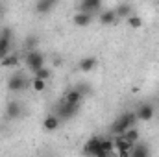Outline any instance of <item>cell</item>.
<instances>
[{
    "instance_id": "1",
    "label": "cell",
    "mask_w": 159,
    "mask_h": 157,
    "mask_svg": "<svg viewBox=\"0 0 159 157\" xmlns=\"http://www.w3.org/2000/svg\"><path fill=\"white\" fill-rule=\"evenodd\" d=\"M135 113H131V111H126V113H122L113 124H111V133L113 135H122L128 128H131V126H135Z\"/></svg>"
},
{
    "instance_id": "2",
    "label": "cell",
    "mask_w": 159,
    "mask_h": 157,
    "mask_svg": "<svg viewBox=\"0 0 159 157\" xmlns=\"http://www.w3.org/2000/svg\"><path fill=\"white\" fill-rule=\"evenodd\" d=\"M83 152L87 155H94V157H107V154L102 150V137H91L85 142Z\"/></svg>"
},
{
    "instance_id": "3",
    "label": "cell",
    "mask_w": 159,
    "mask_h": 157,
    "mask_svg": "<svg viewBox=\"0 0 159 157\" xmlns=\"http://www.w3.org/2000/svg\"><path fill=\"white\" fill-rule=\"evenodd\" d=\"M24 61H26V65H28V69L32 72H35V70H39L41 67H44V56L41 54L39 50H35V48L34 50H28Z\"/></svg>"
},
{
    "instance_id": "4",
    "label": "cell",
    "mask_w": 159,
    "mask_h": 157,
    "mask_svg": "<svg viewBox=\"0 0 159 157\" xmlns=\"http://www.w3.org/2000/svg\"><path fill=\"white\" fill-rule=\"evenodd\" d=\"M80 111V104H69V102H65L63 100V104L59 105V109H57V117L59 118H65V120H69V118H74L76 117V113Z\"/></svg>"
},
{
    "instance_id": "5",
    "label": "cell",
    "mask_w": 159,
    "mask_h": 157,
    "mask_svg": "<svg viewBox=\"0 0 159 157\" xmlns=\"http://www.w3.org/2000/svg\"><path fill=\"white\" fill-rule=\"evenodd\" d=\"M28 87V79L24 78L22 74H15V76H11L9 81H7V89L11 91V92H20V91H24Z\"/></svg>"
},
{
    "instance_id": "6",
    "label": "cell",
    "mask_w": 159,
    "mask_h": 157,
    "mask_svg": "<svg viewBox=\"0 0 159 157\" xmlns=\"http://www.w3.org/2000/svg\"><path fill=\"white\" fill-rule=\"evenodd\" d=\"M154 113H156V109H154L152 104H141L135 111V117L139 120H143V122H148V120L154 118Z\"/></svg>"
},
{
    "instance_id": "7",
    "label": "cell",
    "mask_w": 159,
    "mask_h": 157,
    "mask_svg": "<svg viewBox=\"0 0 159 157\" xmlns=\"http://www.w3.org/2000/svg\"><path fill=\"white\" fill-rule=\"evenodd\" d=\"M96 65H98V59H96L94 56H85V57L80 59L78 69L81 70V72H91V70L96 69Z\"/></svg>"
},
{
    "instance_id": "8",
    "label": "cell",
    "mask_w": 159,
    "mask_h": 157,
    "mask_svg": "<svg viewBox=\"0 0 159 157\" xmlns=\"http://www.w3.org/2000/svg\"><path fill=\"white\" fill-rule=\"evenodd\" d=\"M57 2H59V0H37V2H35V11H37L39 15H46V13H50V11L57 6Z\"/></svg>"
},
{
    "instance_id": "9",
    "label": "cell",
    "mask_w": 159,
    "mask_h": 157,
    "mask_svg": "<svg viewBox=\"0 0 159 157\" xmlns=\"http://www.w3.org/2000/svg\"><path fill=\"white\" fill-rule=\"evenodd\" d=\"M102 6V0H80L78 11H83V13H94L96 9H100Z\"/></svg>"
},
{
    "instance_id": "10",
    "label": "cell",
    "mask_w": 159,
    "mask_h": 157,
    "mask_svg": "<svg viewBox=\"0 0 159 157\" xmlns=\"http://www.w3.org/2000/svg\"><path fill=\"white\" fill-rule=\"evenodd\" d=\"M20 113H22V105L19 102H15V100L7 102V105H6V117L7 118H19Z\"/></svg>"
},
{
    "instance_id": "11",
    "label": "cell",
    "mask_w": 159,
    "mask_h": 157,
    "mask_svg": "<svg viewBox=\"0 0 159 157\" xmlns=\"http://www.w3.org/2000/svg\"><path fill=\"white\" fill-rule=\"evenodd\" d=\"M117 19H119V17H117V11H115V9H106V11L100 13V24H104V26L115 24Z\"/></svg>"
},
{
    "instance_id": "12",
    "label": "cell",
    "mask_w": 159,
    "mask_h": 157,
    "mask_svg": "<svg viewBox=\"0 0 159 157\" xmlns=\"http://www.w3.org/2000/svg\"><path fill=\"white\" fill-rule=\"evenodd\" d=\"M91 20H93V13H83V11H78V13L74 15V24L80 26V28L89 26V24H91Z\"/></svg>"
},
{
    "instance_id": "13",
    "label": "cell",
    "mask_w": 159,
    "mask_h": 157,
    "mask_svg": "<svg viewBox=\"0 0 159 157\" xmlns=\"http://www.w3.org/2000/svg\"><path fill=\"white\" fill-rule=\"evenodd\" d=\"M43 128L46 131H56L59 128V117L57 115H48L44 118V122H43Z\"/></svg>"
},
{
    "instance_id": "14",
    "label": "cell",
    "mask_w": 159,
    "mask_h": 157,
    "mask_svg": "<svg viewBox=\"0 0 159 157\" xmlns=\"http://www.w3.org/2000/svg\"><path fill=\"white\" fill-rule=\"evenodd\" d=\"M81 100H83V94L80 92L76 87L70 89V91L65 94V102H69V104H81Z\"/></svg>"
},
{
    "instance_id": "15",
    "label": "cell",
    "mask_w": 159,
    "mask_h": 157,
    "mask_svg": "<svg viewBox=\"0 0 159 157\" xmlns=\"http://www.w3.org/2000/svg\"><path fill=\"white\" fill-rule=\"evenodd\" d=\"M131 155L133 157H146V155H150V150H148V146H144L143 142H135L133 144V148H131Z\"/></svg>"
},
{
    "instance_id": "16",
    "label": "cell",
    "mask_w": 159,
    "mask_h": 157,
    "mask_svg": "<svg viewBox=\"0 0 159 157\" xmlns=\"http://www.w3.org/2000/svg\"><path fill=\"white\" fill-rule=\"evenodd\" d=\"M9 52H11V37L0 35V59L6 57Z\"/></svg>"
},
{
    "instance_id": "17",
    "label": "cell",
    "mask_w": 159,
    "mask_h": 157,
    "mask_svg": "<svg viewBox=\"0 0 159 157\" xmlns=\"http://www.w3.org/2000/svg\"><path fill=\"white\" fill-rule=\"evenodd\" d=\"M0 65H2V67H17V65H19V57H17L15 54L9 52L6 57L0 59Z\"/></svg>"
},
{
    "instance_id": "18",
    "label": "cell",
    "mask_w": 159,
    "mask_h": 157,
    "mask_svg": "<svg viewBox=\"0 0 159 157\" xmlns=\"http://www.w3.org/2000/svg\"><path fill=\"white\" fill-rule=\"evenodd\" d=\"M122 135H124V139H126V141H129V142H133V144L139 141V129H135L133 126H131V128H128Z\"/></svg>"
},
{
    "instance_id": "19",
    "label": "cell",
    "mask_w": 159,
    "mask_h": 157,
    "mask_svg": "<svg viewBox=\"0 0 159 157\" xmlns=\"http://www.w3.org/2000/svg\"><path fill=\"white\" fill-rule=\"evenodd\" d=\"M115 11H117V17H122V19H128V17L133 13V9H131L129 4H122V6H119Z\"/></svg>"
},
{
    "instance_id": "20",
    "label": "cell",
    "mask_w": 159,
    "mask_h": 157,
    "mask_svg": "<svg viewBox=\"0 0 159 157\" xmlns=\"http://www.w3.org/2000/svg\"><path fill=\"white\" fill-rule=\"evenodd\" d=\"M126 22H128V26H129V28H133V30H137V28H141V26H143V19H141V17H137V15H133V13L126 19Z\"/></svg>"
},
{
    "instance_id": "21",
    "label": "cell",
    "mask_w": 159,
    "mask_h": 157,
    "mask_svg": "<svg viewBox=\"0 0 159 157\" xmlns=\"http://www.w3.org/2000/svg\"><path fill=\"white\" fill-rule=\"evenodd\" d=\"M102 150L109 155V154H113L115 152V142H113V139H102Z\"/></svg>"
},
{
    "instance_id": "22",
    "label": "cell",
    "mask_w": 159,
    "mask_h": 157,
    "mask_svg": "<svg viewBox=\"0 0 159 157\" xmlns=\"http://www.w3.org/2000/svg\"><path fill=\"white\" fill-rule=\"evenodd\" d=\"M32 87H34V91H37V92H43V91L46 89V79L34 78V79H32Z\"/></svg>"
},
{
    "instance_id": "23",
    "label": "cell",
    "mask_w": 159,
    "mask_h": 157,
    "mask_svg": "<svg viewBox=\"0 0 159 157\" xmlns=\"http://www.w3.org/2000/svg\"><path fill=\"white\" fill-rule=\"evenodd\" d=\"M34 74H35V78H41V79H50V76H52V70H50V69H46V67H41L39 70H35Z\"/></svg>"
},
{
    "instance_id": "24",
    "label": "cell",
    "mask_w": 159,
    "mask_h": 157,
    "mask_svg": "<svg viewBox=\"0 0 159 157\" xmlns=\"http://www.w3.org/2000/svg\"><path fill=\"white\" fill-rule=\"evenodd\" d=\"M76 89H78L80 92L83 94V98H85L87 94H91V87H89L87 83H80V85H78V87H76Z\"/></svg>"
},
{
    "instance_id": "25",
    "label": "cell",
    "mask_w": 159,
    "mask_h": 157,
    "mask_svg": "<svg viewBox=\"0 0 159 157\" xmlns=\"http://www.w3.org/2000/svg\"><path fill=\"white\" fill-rule=\"evenodd\" d=\"M26 44H28V48H30V50H34V48L37 46V37H28Z\"/></svg>"
}]
</instances>
